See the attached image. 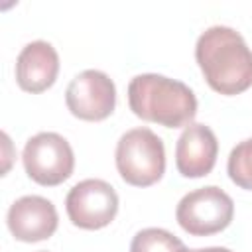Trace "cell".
Returning <instances> with one entry per match:
<instances>
[{"instance_id":"7","label":"cell","mask_w":252,"mask_h":252,"mask_svg":"<svg viewBox=\"0 0 252 252\" xmlns=\"http://www.w3.org/2000/svg\"><path fill=\"white\" fill-rule=\"evenodd\" d=\"M65 102L75 118L100 122L114 112L116 87L106 73L87 69L69 83L65 91Z\"/></svg>"},{"instance_id":"10","label":"cell","mask_w":252,"mask_h":252,"mask_svg":"<svg viewBox=\"0 0 252 252\" xmlns=\"http://www.w3.org/2000/svg\"><path fill=\"white\" fill-rule=\"evenodd\" d=\"M59 73V55L43 39L28 43L16 59V81L22 91L39 94L47 91Z\"/></svg>"},{"instance_id":"13","label":"cell","mask_w":252,"mask_h":252,"mask_svg":"<svg viewBox=\"0 0 252 252\" xmlns=\"http://www.w3.org/2000/svg\"><path fill=\"white\" fill-rule=\"evenodd\" d=\"M177 252H232V250L222 248V246H209V248H187V246H181Z\"/></svg>"},{"instance_id":"8","label":"cell","mask_w":252,"mask_h":252,"mask_svg":"<svg viewBox=\"0 0 252 252\" xmlns=\"http://www.w3.org/2000/svg\"><path fill=\"white\" fill-rule=\"evenodd\" d=\"M12 236L20 242H39L57 230L59 217L55 205L39 195H26L14 201L6 215Z\"/></svg>"},{"instance_id":"6","label":"cell","mask_w":252,"mask_h":252,"mask_svg":"<svg viewBox=\"0 0 252 252\" xmlns=\"http://www.w3.org/2000/svg\"><path fill=\"white\" fill-rule=\"evenodd\" d=\"M69 220L85 230L108 226L118 213V195L102 179H85L71 187L65 199Z\"/></svg>"},{"instance_id":"3","label":"cell","mask_w":252,"mask_h":252,"mask_svg":"<svg viewBox=\"0 0 252 252\" xmlns=\"http://www.w3.org/2000/svg\"><path fill=\"white\" fill-rule=\"evenodd\" d=\"M116 169L134 187L158 183L165 171V148L161 138L150 128H132L116 144Z\"/></svg>"},{"instance_id":"4","label":"cell","mask_w":252,"mask_h":252,"mask_svg":"<svg viewBox=\"0 0 252 252\" xmlns=\"http://www.w3.org/2000/svg\"><path fill=\"white\" fill-rule=\"evenodd\" d=\"M234 217V203L217 185H207L187 193L175 209L179 226L191 236H211L224 230Z\"/></svg>"},{"instance_id":"9","label":"cell","mask_w":252,"mask_h":252,"mask_svg":"<svg viewBox=\"0 0 252 252\" xmlns=\"http://www.w3.org/2000/svg\"><path fill=\"white\" fill-rule=\"evenodd\" d=\"M219 142L205 124H189L175 144V165L183 177L197 179L213 171L217 163Z\"/></svg>"},{"instance_id":"5","label":"cell","mask_w":252,"mask_h":252,"mask_svg":"<svg viewBox=\"0 0 252 252\" xmlns=\"http://www.w3.org/2000/svg\"><path fill=\"white\" fill-rule=\"evenodd\" d=\"M28 177L43 187H55L73 175L75 156L69 142L55 132L32 136L22 154Z\"/></svg>"},{"instance_id":"2","label":"cell","mask_w":252,"mask_h":252,"mask_svg":"<svg viewBox=\"0 0 252 252\" xmlns=\"http://www.w3.org/2000/svg\"><path fill=\"white\" fill-rule=\"evenodd\" d=\"M130 110L165 128H187L197 114L195 93L181 81L158 73L136 75L128 85Z\"/></svg>"},{"instance_id":"1","label":"cell","mask_w":252,"mask_h":252,"mask_svg":"<svg viewBox=\"0 0 252 252\" xmlns=\"http://www.w3.org/2000/svg\"><path fill=\"white\" fill-rule=\"evenodd\" d=\"M197 65L207 85L224 96H234L252 87V49L228 26L205 30L195 45Z\"/></svg>"},{"instance_id":"12","label":"cell","mask_w":252,"mask_h":252,"mask_svg":"<svg viewBox=\"0 0 252 252\" xmlns=\"http://www.w3.org/2000/svg\"><path fill=\"white\" fill-rule=\"evenodd\" d=\"M228 177L240 189L252 191V138L236 144L226 161Z\"/></svg>"},{"instance_id":"11","label":"cell","mask_w":252,"mask_h":252,"mask_svg":"<svg viewBox=\"0 0 252 252\" xmlns=\"http://www.w3.org/2000/svg\"><path fill=\"white\" fill-rule=\"evenodd\" d=\"M185 246L175 234L163 228H144L130 242V252H177Z\"/></svg>"}]
</instances>
